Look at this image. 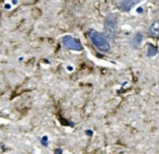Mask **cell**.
<instances>
[{
  "instance_id": "7a4b0ae2",
  "label": "cell",
  "mask_w": 159,
  "mask_h": 154,
  "mask_svg": "<svg viewBox=\"0 0 159 154\" xmlns=\"http://www.w3.org/2000/svg\"><path fill=\"white\" fill-rule=\"evenodd\" d=\"M117 19L115 15L109 14L105 19L104 22V30L105 36L109 39H115L117 36Z\"/></svg>"
},
{
  "instance_id": "277c9868",
  "label": "cell",
  "mask_w": 159,
  "mask_h": 154,
  "mask_svg": "<svg viewBox=\"0 0 159 154\" xmlns=\"http://www.w3.org/2000/svg\"><path fill=\"white\" fill-rule=\"evenodd\" d=\"M148 34L154 38H159V20H156L151 24L148 28Z\"/></svg>"
},
{
  "instance_id": "5b68a950",
  "label": "cell",
  "mask_w": 159,
  "mask_h": 154,
  "mask_svg": "<svg viewBox=\"0 0 159 154\" xmlns=\"http://www.w3.org/2000/svg\"><path fill=\"white\" fill-rule=\"evenodd\" d=\"M138 2H139V0H124V1L121 2V4H120V8L126 11H129L130 9L135 3H138Z\"/></svg>"
},
{
  "instance_id": "8992f818",
  "label": "cell",
  "mask_w": 159,
  "mask_h": 154,
  "mask_svg": "<svg viewBox=\"0 0 159 154\" xmlns=\"http://www.w3.org/2000/svg\"><path fill=\"white\" fill-rule=\"evenodd\" d=\"M158 52V49L154 44H148V55H155Z\"/></svg>"
},
{
  "instance_id": "3957f363",
  "label": "cell",
  "mask_w": 159,
  "mask_h": 154,
  "mask_svg": "<svg viewBox=\"0 0 159 154\" xmlns=\"http://www.w3.org/2000/svg\"><path fill=\"white\" fill-rule=\"evenodd\" d=\"M62 41H63V44L66 48L71 49V50L80 51L82 49V46L79 40L74 38V37H71V36H64Z\"/></svg>"
},
{
  "instance_id": "6da1fadb",
  "label": "cell",
  "mask_w": 159,
  "mask_h": 154,
  "mask_svg": "<svg viewBox=\"0 0 159 154\" xmlns=\"http://www.w3.org/2000/svg\"><path fill=\"white\" fill-rule=\"evenodd\" d=\"M89 36H90L91 41L93 42V44L101 51H104V52H107L111 49V44H109L108 40H107L106 36L101 33L96 32L94 30H91L89 32Z\"/></svg>"
}]
</instances>
